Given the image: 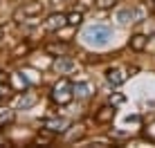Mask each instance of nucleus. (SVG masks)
Listing matches in <instances>:
<instances>
[{"label": "nucleus", "mask_w": 155, "mask_h": 148, "mask_svg": "<svg viewBox=\"0 0 155 148\" xmlns=\"http://www.w3.org/2000/svg\"><path fill=\"white\" fill-rule=\"evenodd\" d=\"M113 38V27L110 25H104V23H97V25H90L88 29L83 31V40L92 47H104L108 45V40Z\"/></svg>", "instance_id": "obj_1"}, {"label": "nucleus", "mask_w": 155, "mask_h": 148, "mask_svg": "<svg viewBox=\"0 0 155 148\" xmlns=\"http://www.w3.org/2000/svg\"><path fill=\"white\" fill-rule=\"evenodd\" d=\"M72 97H74V85L68 81V79H61V81L54 85V90H52V101L58 103V105L70 103Z\"/></svg>", "instance_id": "obj_2"}, {"label": "nucleus", "mask_w": 155, "mask_h": 148, "mask_svg": "<svg viewBox=\"0 0 155 148\" xmlns=\"http://www.w3.org/2000/svg\"><path fill=\"white\" fill-rule=\"evenodd\" d=\"M113 119H115V108L113 105H104V108H99V112L94 114V121H97V124H110Z\"/></svg>", "instance_id": "obj_3"}, {"label": "nucleus", "mask_w": 155, "mask_h": 148, "mask_svg": "<svg viewBox=\"0 0 155 148\" xmlns=\"http://www.w3.org/2000/svg\"><path fill=\"white\" fill-rule=\"evenodd\" d=\"M140 16H142L140 9H124V11L117 14V20H119L121 25H128V23H137L135 18H140Z\"/></svg>", "instance_id": "obj_4"}, {"label": "nucleus", "mask_w": 155, "mask_h": 148, "mask_svg": "<svg viewBox=\"0 0 155 148\" xmlns=\"http://www.w3.org/2000/svg\"><path fill=\"white\" fill-rule=\"evenodd\" d=\"M65 25H68V16H63V14H52L47 18V29L50 31H56L61 27H65Z\"/></svg>", "instance_id": "obj_5"}, {"label": "nucleus", "mask_w": 155, "mask_h": 148, "mask_svg": "<svg viewBox=\"0 0 155 148\" xmlns=\"http://www.w3.org/2000/svg\"><path fill=\"white\" fill-rule=\"evenodd\" d=\"M74 65H77V63H74L72 59H68V56H58V59L54 61V65H52V67H54V72L63 74V72H70Z\"/></svg>", "instance_id": "obj_6"}, {"label": "nucleus", "mask_w": 155, "mask_h": 148, "mask_svg": "<svg viewBox=\"0 0 155 148\" xmlns=\"http://www.w3.org/2000/svg\"><path fill=\"white\" fill-rule=\"evenodd\" d=\"M128 45H130V50H135V52H142V50H146V45H148V38H146L144 34H135V36H130Z\"/></svg>", "instance_id": "obj_7"}, {"label": "nucleus", "mask_w": 155, "mask_h": 148, "mask_svg": "<svg viewBox=\"0 0 155 148\" xmlns=\"http://www.w3.org/2000/svg\"><path fill=\"white\" fill-rule=\"evenodd\" d=\"M106 79H108L110 85H121V83L126 81V74L121 70H108L106 72Z\"/></svg>", "instance_id": "obj_8"}, {"label": "nucleus", "mask_w": 155, "mask_h": 148, "mask_svg": "<svg viewBox=\"0 0 155 148\" xmlns=\"http://www.w3.org/2000/svg\"><path fill=\"white\" fill-rule=\"evenodd\" d=\"M65 126H68L65 119H47V121H45V128L50 130V133H63V130H65Z\"/></svg>", "instance_id": "obj_9"}, {"label": "nucleus", "mask_w": 155, "mask_h": 148, "mask_svg": "<svg viewBox=\"0 0 155 148\" xmlns=\"http://www.w3.org/2000/svg\"><path fill=\"white\" fill-rule=\"evenodd\" d=\"M90 94H92L90 83H77V85H74V97L77 99H88Z\"/></svg>", "instance_id": "obj_10"}, {"label": "nucleus", "mask_w": 155, "mask_h": 148, "mask_svg": "<svg viewBox=\"0 0 155 148\" xmlns=\"http://www.w3.org/2000/svg\"><path fill=\"white\" fill-rule=\"evenodd\" d=\"M14 121V112L12 110H0V126L2 124H12Z\"/></svg>", "instance_id": "obj_11"}, {"label": "nucleus", "mask_w": 155, "mask_h": 148, "mask_svg": "<svg viewBox=\"0 0 155 148\" xmlns=\"http://www.w3.org/2000/svg\"><path fill=\"white\" fill-rule=\"evenodd\" d=\"M47 52L50 54H63V52H68V45L61 43V45H47Z\"/></svg>", "instance_id": "obj_12"}, {"label": "nucleus", "mask_w": 155, "mask_h": 148, "mask_svg": "<svg viewBox=\"0 0 155 148\" xmlns=\"http://www.w3.org/2000/svg\"><path fill=\"white\" fill-rule=\"evenodd\" d=\"M79 23H81V11H72L70 16H68V25L74 27V25H79Z\"/></svg>", "instance_id": "obj_13"}, {"label": "nucleus", "mask_w": 155, "mask_h": 148, "mask_svg": "<svg viewBox=\"0 0 155 148\" xmlns=\"http://www.w3.org/2000/svg\"><path fill=\"white\" fill-rule=\"evenodd\" d=\"M115 2H117V0H97V7L99 9H110Z\"/></svg>", "instance_id": "obj_14"}, {"label": "nucleus", "mask_w": 155, "mask_h": 148, "mask_svg": "<svg viewBox=\"0 0 155 148\" xmlns=\"http://www.w3.org/2000/svg\"><path fill=\"white\" fill-rule=\"evenodd\" d=\"M34 101H36V97H34V94H29L27 99H20V108H29Z\"/></svg>", "instance_id": "obj_15"}, {"label": "nucleus", "mask_w": 155, "mask_h": 148, "mask_svg": "<svg viewBox=\"0 0 155 148\" xmlns=\"http://www.w3.org/2000/svg\"><path fill=\"white\" fill-rule=\"evenodd\" d=\"M121 101H124V97H121V94H115V97L110 99V103H121Z\"/></svg>", "instance_id": "obj_16"}, {"label": "nucleus", "mask_w": 155, "mask_h": 148, "mask_svg": "<svg viewBox=\"0 0 155 148\" xmlns=\"http://www.w3.org/2000/svg\"><path fill=\"white\" fill-rule=\"evenodd\" d=\"M7 92H9V90L5 88V83H0V99H2V97H7Z\"/></svg>", "instance_id": "obj_17"}, {"label": "nucleus", "mask_w": 155, "mask_h": 148, "mask_svg": "<svg viewBox=\"0 0 155 148\" xmlns=\"http://www.w3.org/2000/svg\"><path fill=\"white\" fill-rule=\"evenodd\" d=\"M146 47H148V50H155V40H153V43L148 40V45H146Z\"/></svg>", "instance_id": "obj_18"}, {"label": "nucleus", "mask_w": 155, "mask_h": 148, "mask_svg": "<svg viewBox=\"0 0 155 148\" xmlns=\"http://www.w3.org/2000/svg\"><path fill=\"white\" fill-rule=\"evenodd\" d=\"M5 79H7V76H5V74L0 72V83H5Z\"/></svg>", "instance_id": "obj_19"}, {"label": "nucleus", "mask_w": 155, "mask_h": 148, "mask_svg": "<svg viewBox=\"0 0 155 148\" xmlns=\"http://www.w3.org/2000/svg\"><path fill=\"white\" fill-rule=\"evenodd\" d=\"M0 36H2V29H0Z\"/></svg>", "instance_id": "obj_20"}, {"label": "nucleus", "mask_w": 155, "mask_h": 148, "mask_svg": "<svg viewBox=\"0 0 155 148\" xmlns=\"http://www.w3.org/2000/svg\"><path fill=\"white\" fill-rule=\"evenodd\" d=\"M153 9H155V2H153Z\"/></svg>", "instance_id": "obj_21"}]
</instances>
